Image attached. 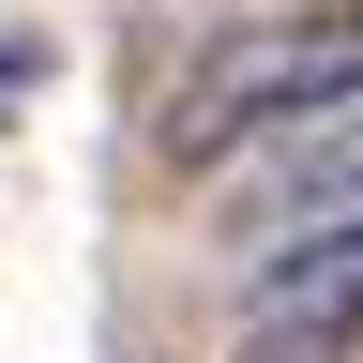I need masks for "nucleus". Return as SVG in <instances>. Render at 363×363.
I'll return each instance as SVG.
<instances>
[{"label": "nucleus", "mask_w": 363, "mask_h": 363, "mask_svg": "<svg viewBox=\"0 0 363 363\" xmlns=\"http://www.w3.org/2000/svg\"><path fill=\"white\" fill-rule=\"evenodd\" d=\"M242 363H363V227L272 242V272L242 288Z\"/></svg>", "instance_id": "nucleus-3"}, {"label": "nucleus", "mask_w": 363, "mask_h": 363, "mask_svg": "<svg viewBox=\"0 0 363 363\" xmlns=\"http://www.w3.org/2000/svg\"><path fill=\"white\" fill-rule=\"evenodd\" d=\"M227 227L242 242H318V227H363V91L303 106L288 136H257L227 167Z\"/></svg>", "instance_id": "nucleus-2"}, {"label": "nucleus", "mask_w": 363, "mask_h": 363, "mask_svg": "<svg viewBox=\"0 0 363 363\" xmlns=\"http://www.w3.org/2000/svg\"><path fill=\"white\" fill-rule=\"evenodd\" d=\"M30 76H45V30H16V16H0V121L30 106Z\"/></svg>", "instance_id": "nucleus-4"}, {"label": "nucleus", "mask_w": 363, "mask_h": 363, "mask_svg": "<svg viewBox=\"0 0 363 363\" xmlns=\"http://www.w3.org/2000/svg\"><path fill=\"white\" fill-rule=\"evenodd\" d=\"M333 91H363V0H348V16L212 30L197 61H182V91L152 106V167L167 182H212V167H242L257 136H288L303 106H333Z\"/></svg>", "instance_id": "nucleus-1"}]
</instances>
